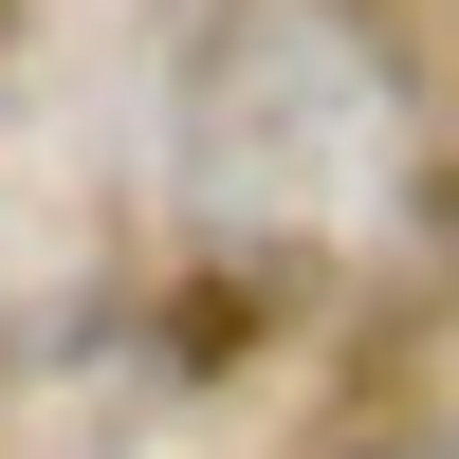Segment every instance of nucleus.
<instances>
[{"mask_svg":"<svg viewBox=\"0 0 459 459\" xmlns=\"http://www.w3.org/2000/svg\"><path fill=\"white\" fill-rule=\"evenodd\" d=\"M386 166H404V110H386V74H368L313 0H257L203 56V203L350 239V221L386 203Z\"/></svg>","mask_w":459,"mask_h":459,"instance_id":"obj_1","label":"nucleus"}]
</instances>
